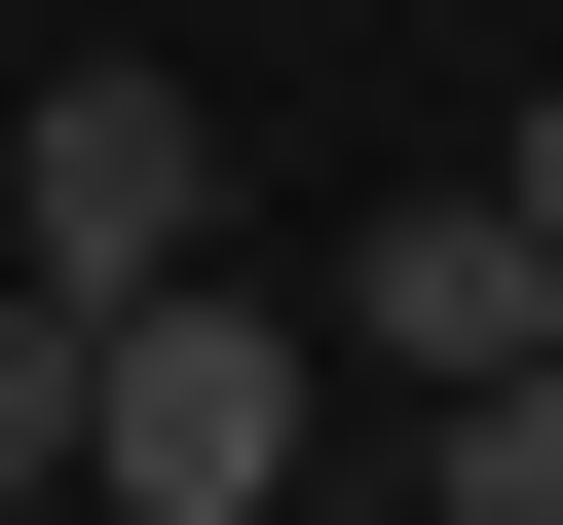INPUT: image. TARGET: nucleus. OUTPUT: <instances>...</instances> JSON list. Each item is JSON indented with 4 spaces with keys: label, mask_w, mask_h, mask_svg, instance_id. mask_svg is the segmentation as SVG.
Masks as SVG:
<instances>
[{
    "label": "nucleus",
    "mask_w": 563,
    "mask_h": 525,
    "mask_svg": "<svg viewBox=\"0 0 563 525\" xmlns=\"http://www.w3.org/2000/svg\"><path fill=\"white\" fill-rule=\"evenodd\" d=\"M0 262H38V301H188L225 262V113L188 76H38L0 113Z\"/></svg>",
    "instance_id": "f257e3e1"
},
{
    "label": "nucleus",
    "mask_w": 563,
    "mask_h": 525,
    "mask_svg": "<svg viewBox=\"0 0 563 525\" xmlns=\"http://www.w3.org/2000/svg\"><path fill=\"white\" fill-rule=\"evenodd\" d=\"M76 488H113V525H263V488H301V338H263L225 262H188V301H113V413H76Z\"/></svg>",
    "instance_id": "f03ea898"
},
{
    "label": "nucleus",
    "mask_w": 563,
    "mask_h": 525,
    "mask_svg": "<svg viewBox=\"0 0 563 525\" xmlns=\"http://www.w3.org/2000/svg\"><path fill=\"white\" fill-rule=\"evenodd\" d=\"M339 338L451 413V376H563V225L526 188H413V225H339Z\"/></svg>",
    "instance_id": "7ed1b4c3"
},
{
    "label": "nucleus",
    "mask_w": 563,
    "mask_h": 525,
    "mask_svg": "<svg viewBox=\"0 0 563 525\" xmlns=\"http://www.w3.org/2000/svg\"><path fill=\"white\" fill-rule=\"evenodd\" d=\"M76 413H113V301H38V262H0V525L76 488Z\"/></svg>",
    "instance_id": "20e7f679"
},
{
    "label": "nucleus",
    "mask_w": 563,
    "mask_h": 525,
    "mask_svg": "<svg viewBox=\"0 0 563 525\" xmlns=\"http://www.w3.org/2000/svg\"><path fill=\"white\" fill-rule=\"evenodd\" d=\"M451 525H563V376H451Z\"/></svg>",
    "instance_id": "39448f33"
},
{
    "label": "nucleus",
    "mask_w": 563,
    "mask_h": 525,
    "mask_svg": "<svg viewBox=\"0 0 563 525\" xmlns=\"http://www.w3.org/2000/svg\"><path fill=\"white\" fill-rule=\"evenodd\" d=\"M488 188H526V225H563V113H526V150H488Z\"/></svg>",
    "instance_id": "423d86ee"
}]
</instances>
